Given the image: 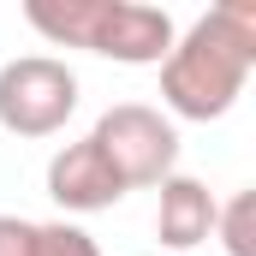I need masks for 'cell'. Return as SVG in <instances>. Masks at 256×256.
<instances>
[{
  "mask_svg": "<svg viewBox=\"0 0 256 256\" xmlns=\"http://www.w3.org/2000/svg\"><path fill=\"white\" fill-rule=\"evenodd\" d=\"M256 72V6H214L185 36H173L161 60V102L179 120H226Z\"/></svg>",
  "mask_w": 256,
  "mask_h": 256,
  "instance_id": "6da1fadb",
  "label": "cell"
},
{
  "mask_svg": "<svg viewBox=\"0 0 256 256\" xmlns=\"http://www.w3.org/2000/svg\"><path fill=\"white\" fill-rule=\"evenodd\" d=\"M24 18L60 48H84L120 66H161L179 36L173 12L143 0H30Z\"/></svg>",
  "mask_w": 256,
  "mask_h": 256,
  "instance_id": "7a4b0ae2",
  "label": "cell"
},
{
  "mask_svg": "<svg viewBox=\"0 0 256 256\" xmlns=\"http://www.w3.org/2000/svg\"><path fill=\"white\" fill-rule=\"evenodd\" d=\"M90 143L102 149V161L120 173V185L137 191V185H161V179H173V167H179V131L173 120L161 114V108H149V102H120V108H108L96 131H90Z\"/></svg>",
  "mask_w": 256,
  "mask_h": 256,
  "instance_id": "3957f363",
  "label": "cell"
},
{
  "mask_svg": "<svg viewBox=\"0 0 256 256\" xmlns=\"http://www.w3.org/2000/svg\"><path fill=\"white\" fill-rule=\"evenodd\" d=\"M78 114V72L54 54H18L0 66V131L54 137Z\"/></svg>",
  "mask_w": 256,
  "mask_h": 256,
  "instance_id": "277c9868",
  "label": "cell"
},
{
  "mask_svg": "<svg viewBox=\"0 0 256 256\" xmlns=\"http://www.w3.org/2000/svg\"><path fill=\"white\" fill-rule=\"evenodd\" d=\"M48 196L60 202L66 214H102V208H114L126 196V185L102 161V149L90 137H78V143H66L60 155L48 161Z\"/></svg>",
  "mask_w": 256,
  "mask_h": 256,
  "instance_id": "5b68a950",
  "label": "cell"
},
{
  "mask_svg": "<svg viewBox=\"0 0 256 256\" xmlns=\"http://www.w3.org/2000/svg\"><path fill=\"white\" fill-rule=\"evenodd\" d=\"M214 214H220V202L208 196L202 179H191V173L161 179V202H155V238H161V250H196L202 238H214Z\"/></svg>",
  "mask_w": 256,
  "mask_h": 256,
  "instance_id": "8992f818",
  "label": "cell"
},
{
  "mask_svg": "<svg viewBox=\"0 0 256 256\" xmlns=\"http://www.w3.org/2000/svg\"><path fill=\"white\" fill-rule=\"evenodd\" d=\"M0 256H102V244L72 220H24L0 214Z\"/></svg>",
  "mask_w": 256,
  "mask_h": 256,
  "instance_id": "52a82bcc",
  "label": "cell"
},
{
  "mask_svg": "<svg viewBox=\"0 0 256 256\" xmlns=\"http://www.w3.org/2000/svg\"><path fill=\"white\" fill-rule=\"evenodd\" d=\"M214 238L226 244V256H256V191H238L214 214Z\"/></svg>",
  "mask_w": 256,
  "mask_h": 256,
  "instance_id": "ba28073f",
  "label": "cell"
}]
</instances>
